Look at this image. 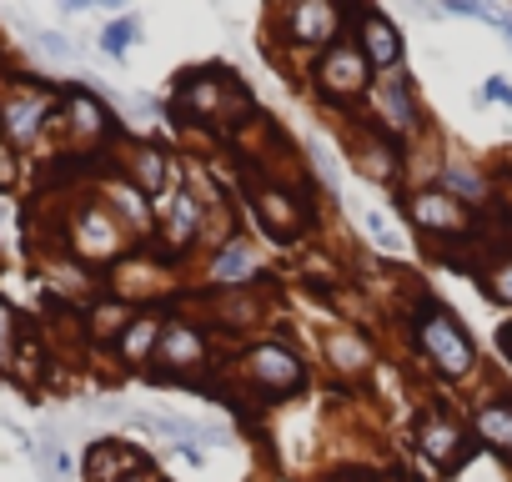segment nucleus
<instances>
[{
	"label": "nucleus",
	"instance_id": "11",
	"mask_svg": "<svg viewBox=\"0 0 512 482\" xmlns=\"http://www.w3.org/2000/svg\"><path fill=\"white\" fill-rule=\"evenodd\" d=\"M241 81L226 71H201V76H181V111H191L196 121H221L226 101Z\"/></svg>",
	"mask_w": 512,
	"mask_h": 482
},
{
	"label": "nucleus",
	"instance_id": "22",
	"mask_svg": "<svg viewBox=\"0 0 512 482\" xmlns=\"http://www.w3.org/2000/svg\"><path fill=\"white\" fill-rule=\"evenodd\" d=\"M327 362H332L337 372L362 377V372L372 367V347H367L357 332H332V337H327Z\"/></svg>",
	"mask_w": 512,
	"mask_h": 482
},
{
	"label": "nucleus",
	"instance_id": "26",
	"mask_svg": "<svg viewBox=\"0 0 512 482\" xmlns=\"http://www.w3.org/2000/svg\"><path fill=\"white\" fill-rule=\"evenodd\" d=\"M442 181L457 191V196H467V201H487V181H482V171H467V166H442Z\"/></svg>",
	"mask_w": 512,
	"mask_h": 482
},
{
	"label": "nucleus",
	"instance_id": "12",
	"mask_svg": "<svg viewBox=\"0 0 512 482\" xmlns=\"http://www.w3.org/2000/svg\"><path fill=\"white\" fill-rule=\"evenodd\" d=\"M417 442H422V452L432 457V467H442V472H452L462 457H467V442H462V427L447 417V412H432L422 427H417Z\"/></svg>",
	"mask_w": 512,
	"mask_h": 482
},
{
	"label": "nucleus",
	"instance_id": "35",
	"mask_svg": "<svg viewBox=\"0 0 512 482\" xmlns=\"http://www.w3.org/2000/svg\"><path fill=\"white\" fill-rule=\"evenodd\" d=\"M497 342H502V352H507V357H512V322H507V327H502V337H497Z\"/></svg>",
	"mask_w": 512,
	"mask_h": 482
},
{
	"label": "nucleus",
	"instance_id": "17",
	"mask_svg": "<svg viewBox=\"0 0 512 482\" xmlns=\"http://www.w3.org/2000/svg\"><path fill=\"white\" fill-rule=\"evenodd\" d=\"M196 231H201V196H196L191 186H181V191H176V201H171V211H166V221H161V241H166V252H186Z\"/></svg>",
	"mask_w": 512,
	"mask_h": 482
},
{
	"label": "nucleus",
	"instance_id": "10",
	"mask_svg": "<svg viewBox=\"0 0 512 482\" xmlns=\"http://www.w3.org/2000/svg\"><path fill=\"white\" fill-rule=\"evenodd\" d=\"M407 216L417 221V231H432V236H467V226H472L467 206L452 191H417L407 201Z\"/></svg>",
	"mask_w": 512,
	"mask_h": 482
},
{
	"label": "nucleus",
	"instance_id": "5",
	"mask_svg": "<svg viewBox=\"0 0 512 482\" xmlns=\"http://www.w3.org/2000/svg\"><path fill=\"white\" fill-rule=\"evenodd\" d=\"M56 121L66 126V141H71L76 151H101V146L111 141V131H116L106 101L91 96L86 86H71V91L61 96V116H56Z\"/></svg>",
	"mask_w": 512,
	"mask_h": 482
},
{
	"label": "nucleus",
	"instance_id": "21",
	"mask_svg": "<svg viewBox=\"0 0 512 482\" xmlns=\"http://www.w3.org/2000/svg\"><path fill=\"white\" fill-rule=\"evenodd\" d=\"M216 317H221V327H256L267 317V297H256L251 287H236L216 302Z\"/></svg>",
	"mask_w": 512,
	"mask_h": 482
},
{
	"label": "nucleus",
	"instance_id": "14",
	"mask_svg": "<svg viewBox=\"0 0 512 482\" xmlns=\"http://www.w3.org/2000/svg\"><path fill=\"white\" fill-rule=\"evenodd\" d=\"M472 427H477L482 447L512 467V402H507V397H487V402H477Z\"/></svg>",
	"mask_w": 512,
	"mask_h": 482
},
{
	"label": "nucleus",
	"instance_id": "37",
	"mask_svg": "<svg viewBox=\"0 0 512 482\" xmlns=\"http://www.w3.org/2000/svg\"><path fill=\"white\" fill-rule=\"evenodd\" d=\"M342 482H372V477H342Z\"/></svg>",
	"mask_w": 512,
	"mask_h": 482
},
{
	"label": "nucleus",
	"instance_id": "6",
	"mask_svg": "<svg viewBox=\"0 0 512 482\" xmlns=\"http://www.w3.org/2000/svg\"><path fill=\"white\" fill-rule=\"evenodd\" d=\"M367 81H372V66H367V56H362L357 41H337L332 51H322V61H317V86H322L332 101L362 96Z\"/></svg>",
	"mask_w": 512,
	"mask_h": 482
},
{
	"label": "nucleus",
	"instance_id": "16",
	"mask_svg": "<svg viewBox=\"0 0 512 482\" xmlns=\"http://www.w3.org/2000/svg\"><path fill=\"white\" fill-rule=\"evenodd\" d=\"M136 467H146V457L136 447H126V442H111V437L91 442V452H86V482H121Z\"/></svg>",
	"mask_w": 512,
	"mask_h": 482
},
{
	"label": "nucleus",
	"instance_id": "13",
	"mask_svg": "<svg viewBox=\"0 0 512 482\" xmlns=\"http://www.w3.org/2000/svg\"><path fill=\"white\" fill-rule=\"evenodd\" d=\"M121 171H126V186H131V191H141V196H156V191L166 186V176H171V166H166V151H161V146H151V141H136V146H126V156H121Z\"/></svg>",
	"mask_w": 512,
	"mask_h": 482
},
{
	"label": "nucleus",
	"instance_id": "24",
	"mask_svg": "<svg viewBox=\"0 0 512 482\" xmlns=\"http://www.w3.org/2000/svg\"><path fill=\"white\" fill-rule=\"evenodd\" d=\"M46 277H51V287L66 292V297H86V292H91V272H86V262H51Z\"/></svg>",
	"mask_w": 512,
	"mask_h": 482
},
{
	"label": "nucleus",
	"instance_id": "15",
	"mask_svg": "<svg viewBox=\"0 0 512 482\" xmlns=\"http://www.w3.org/2000/svg\"><path fill=\"white\" fill-rule=\"evenodd\" d=\"M362 56H367V66H382V71H392L397 61H402V31L387 21V16H377V11H362Z\"/></svg>",
	"mask_w": 512,
	"mask_h": 482
},
{
	"label": "nucleus",
	"instance_id": "31",
	"mask_svg": "<svg viewBox=\"0 0 512 482\" xmlns=\"http://www.w3.org/2000/svg\"><path fill=\"white\" fill-rule=\"evenodd\" d=\"M36 41H41V51H46V56H61V61H66V56H76V46H66V36H56V31H41Z\"/></svg>",
	"mask_w": 512,
	"mask_h": 482
},
{
	"label": "nucleus",
	"instance_id": "20",
	"mask_svg": "<svg viewBox=\"0 0 512 482\" xmlns=\"http://www.w3.org/2000/svg\"><path fill=\"white\" fill-rule=\"evenodd\" d=\"M256 277V257L246 252V247H236V241H226V247L211 257V282L221 287V292H236V287H246Z\"/></svg>",
	"mask_w": 512,
	"mask_h": 482
},
{
	"label": "nucleus",
	"instance_id": "32",
	"mask_svg": "<svg viewBox=\"0 0 512 482\" xmlns=\"http://www.w3.org/2000/svg\"><path fill=\"white\" fill-rule=\"evenodd\" d=\"M487 101H497V106H512V86H507V76H492V81H487Z\"/></svg>",
	"mask_w": 512,
	"mask_h": 482
},
{
	"label": "nucleus",
	"instance_id": "33",
	"mask_svg": "<svg viewBox=\"0 0 512 482\" xmlns=\"http://www.w3.org/2000/svg\"><path fill=\"white\" fill-rule=\"evenodd\" d=\"M367 231H372V236L382 241V247H392V231H387V221H382L377 211H367Z\"/></svg>",
	"mask_w": 512,
	"mask_h": 482
},
{
	"label": "nucleus",
	"instance_id": "19",
	"mask_svg": "<svg viewBox=\"0 0 512 482\" xmlns=\"http://www.w3.org/2000/svg\"><path fill=\"white\" fill-rule=\"evenodd\" d=\"M161 317L156 312H136L131 317V327L121 332V342H116V352H121V362H131V367H141V362H151L156 357V342H161Z\"/></svg>",
	"mask_w": 512,
	"mask_h": 482
},
{
	"label": "nucleus",
	"instance_id": "2",
	"mask_svg": "<svg viewBox=\"0 0 512 482\" xmlns=\"http://www.w3.org/2000/svg\"><path fill=\"white\" fill-rule=\"evenodd\" d=\"M66 241H71L76 262H116L121 247H126L116 211L101 206V201H81V206L71 211V221H66Z\"/></svg>",
	"mask_w": 512,
	"mask_h": 482
},
{
	"label": "nucleus",
	"instance_id": "27",
	"mask_svg": "<svg viewBox=\"0 0 512 482\" xmlns=\"http://www.w3.org/2000/svg\"><path fill=\"white\" fill-rule=\"evenodd\" d=\"M16 342H21V322H16V307L0 297V372H11L16 362Z\"/></svg>",
	"mask_w": 512,
	"mask_h": 482
},
{
	"label": "nucleus",
	"instance_id": "36",
	"mask_svg": "<svg viewBox=\"0 0 512 482\" xmlns=\"http://www.w3.org/2000/svg\"><path fill=\"white\" fill-rule=\"evenodd\" d=\"M502 31H507V41H512V16H507V21H502Z\"/></svg>",
	"mask_w": 512,
	"mask_h": 482
},
{
	"label": "nucleus",
	"instance_id": "1",
	"mask_svg": "<svg viewBox=\"0 0 512 482\" xmlns=\"http://www.w3.org/2000/svg\"><path fill=\"white\" fill-rule=\"evenodd\" d=\"M417 352H422V357L432 362V372H442V377H467V372L477 367L472 337H467L462 322H457L452 312H442V307L417 312Z\"/></svg>",
	"mask_w": 512,
	"mask_h": 482
},
{
	"label": "nucleus",
	"instance_id": "30",
	"mask_svg": "<svg viewBox=\"0 0 512 482\" xmlns=\"http://www.w3.org/2000/svg\"><path fill=\"white\" fill-rule=\"evenodd\" d=\"M21 181V161H16V146L0 141V191H11Z\"/></svg>",
	"mask_w": 512,
	"mask_h": 482
},
{
	"label": "nucleus",
	"instance_id": "29",
	"mask_svg": "<svg viewBox=\"0 0 512 482\" xmlns=\"http://www.w3.org/2000/svg\"><path fill=\"white\" fill-rule=\"evenodd\" d=\"M482 287H487V297H492V302L512 307V252H507L497 267H487V272H482Z\"/></svg>",
	"mask_w": 512,
	"mask_h": 482
},
{
	"label": "nucleus",
	"instance_id": "18",
	"mask_svg": "<svg viewBox=\"0 0 512 482\" xmlns=\"http://www.w3.org/2000/svg\"><path fill=\"white\" fill-rule=\"evenodd\" d=\"M377 106H382V126L397 136L417 131V101H412V76H392L377 86Z\"/></svg>",
	"mask_w": 512,
	"mask_h": 482
},
{
	"label": "nucleus",
	"instance_id": "25",
	"mask_svg": "<svg viewBox=\"0 0 512 482\" xmlns=\"http://www.w3.org/2000/svg\"><path fill=\"white\" fill-rule=\"evenodd\" d=\"M357 156H362V171H367V176H377V181H392V176H397V156H392L387 141H362Z\"/></svg>",
	"mask_w": 512,
	"mask_h": 482
},
{
	"label": "nucleus",
	"instance_id": "34",
	"mask_svg": "<svg viewBox=\"0 0 512 482\" xmlns=\"http://www.w3.org/2000/svg\"><path fill=\"white\" fill-rule=\"evenodd\" d=\"M121 482H161V477H156V472H151V467H136V472H126V477H121Z\"/></svg>",
	"mask_w": 512,
	"mask_h": 482
},
{
	"label": "nucleus",
	"instance_id": "9",
	"mask_svg": "<svg viewBox=\"0 0 512 482\" xmlns=\"http://www.w3.org/2000/svg\"><path fill=\"white\" fill-rule=\"evenodd\" d=\"M337 26H342V11L327 6V0H302V6L287 11V46H302V51H332L337 46Z\"/></svg>",
	"mask_w": 512,
	"mask_h": 482
},
{
	"label": "nucleus",
	"instance_id": "7",
	"mask_svg": "<svg viewBox=\"0 0 512 482\" xmlns=\"http://www.w3.org/2000/svg\"><path fill=\"white\" fill-rule=\"evenodd\" d=\"M206 362V337L191 327V322H166L161 327V342H156V357H151V372L156 377H196Z\"/></svg>",
	"mask_w": 512,
	"mask_h": 482
},
{
	"label": "nucleus",
	"instance_id": "28",
	"mask_svg": "<svg viewBox=\"0 0 512 482\" xmlns=\"http://www.w3.org/2000/svg\"><path fill=\"white\" fill-rule=\"evenodd\" d=\"M131 41H136V16H121V21H111V26L101 31V51L116 56V61L131 51Z\"/></svg>",
	"mask_w": 512,
	"mask_h": 482
},
{
	"label": "nucleus",
	"instance_id": "3",
	"mask_svg": "<svg viewBox=\"0 0 512 482\" xmlns=\"http://www.w3.org/2000/svg\"><path fill=\"white\" fill-rule=\"evenodd\" d=\"M56 91L46 86H31V81H16L11 96L0 101V136H6V146H31L51 121H56Z\"/></svg>",
	"mask_w": 512,
	"mask_h": 482
},
{
	"label": "nucleus",
	"instance_id": "4",
	"mask_svg": "<svg viewBox=\"0 0 512 482\" xmlns=\"http://www.w3.org/2000/svg\"><path fill=\"white\" fill-rule=\"evenodd\" d=\"M241 377H246L256 392H267V397H287V392H297V387L307 382V367H302V357H297L292 347L262 342V347H251V352L241 357Z\"/></svg>",
	"mask_w": 512,
	"mask_h": 482
},
{
	"label": "nucleus",
	"instance_id": "23",
	"mask_svg": "<svg viewBox=\"0 0 512 482\" xmlns=\"http://www.w3.org/2000/svg\"><path fill=\"white\" fill-rule=\"evenodd\" d=\"M131 317H136V312H131L126 302H101V307L91 312V337H96V342H106V337L121 342V332L131 327Z\"/></svg>",
	"mask_w": 512,
	"mask_h": 482
},
{
	"label": "nucleus",
	"instance_id": "8",
	"mask_svg": "<svg viewBox=\"0 0 512 482\" xmlns=\"http://www.w3.org/2000/svg\"><path fill=\"white\" fill-rule=\"evenodd\" d=\"M251 211H256V221H262V231L277 236V241H297L307 231V221H312L307 201L282 191V186H256L251 191Z\"/></svg>",
	"mask_w": 512,
	"mask_h": 482
}]
</instances>
